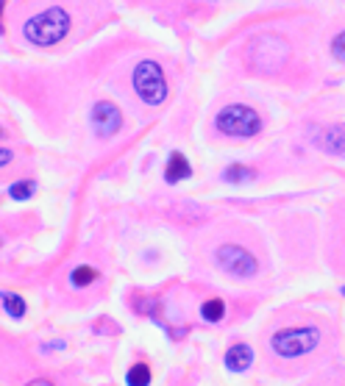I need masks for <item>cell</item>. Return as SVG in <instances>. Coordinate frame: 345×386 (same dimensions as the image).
<instances>
[{
  "mask_svg": "<svg viewBox=\"0 0 345 386\" xmlns=\"http://www.w3.org/2000/svg\"><path fill=\"white\" fill-rule=\"evenodd\" d=\"M332 325L318 314L293 311L284 325H273L268 334V364L279 376L307 373L326 356Z\"/></svg>",
  "mask_w": 345,
  "mask_h": 386,
  "instance_id": "6da1fadb",
  "label": "cell"
},
{
  "mask_svg": "<svg viewBox=\"0 0 345 386\" xmlns=\"http://www.w3.org/2000/svg\"><path fill=\"white\" fill-rule=\"evenodd\" d=\"M70 28H72L70 11L61 6H50L22 22V36L36 47H53L61 39H67Z\"/></svg>",
  "mask_w": 345,
  "mask_h": 386,
  "instance_id": "7a4b0ae2",
  "label": "cell"
},
{
  "mask_svg": "<svg viewBox=\"0 0 345 386\" xmlns=\"http://www.w3.org/2000/svg\"><path fill=\"white\" fill-rule=\"evenodd\" d=\"M245 59H248V67L259 75H276L287 59H290V45L276 36V33H265V36H256L248 50H245Z\"/></svg>",
  "mask_w": 345,
  "mask_h": 386,
  "instance_id": "3957f363",
  "label": "cell"
},
{
  "mask_svg": "<svg viewBox=\"0 0 345 386\" xmlns=\"http://www.w3.org/2000/svg\"><path fill=\"white\" fill-rule=\"evenodd\" d=\"M215 128L223 134V137H234V139H248V137H256L262 131V117L245 106V103H229L217 111L215 117Z\"/></svg>",
  "mask_w": 345,
  "mask_h": 386,
  "instance_id": "277c9868",
  "label": "cell"
},
{
  "mask_svg": "<svg viewBox=\"0 0 345 386\" xmlns=\"http://www.w3.org/2000/svg\"><path fill=\"white\" fill-rule=\"evenodd\" d=\"M131 81H134V92L139 95V100L145 106H162L167 100V81L156 61H151V59L139 61L134 67Z\"/></svg>",
  "mask_w": 345,
  "mask_h": 386,
  "instance_id": "5b68a950",
  "label": "cell"
},
{
  "mask_svg": "<svg viewBox=\"0 0 345 386\" xmlns=\"http://www.w3.org/2000/svg\"><path fill=\"white\" fill-rule=\"evenodd\" d=\"M215 258H217V267L223 272H229L231 278H254L259 272V261L254 253H248L245 247L234 245V242H226L215 250Z\"/></svg>",
  "mask_w": 345,
  "mask_h": 386,
  "instance_id": "8992f818",
  "label": "cell"
},
{
  "mask_svg": "<svg viewBox=\"0 0 345 386\" xmlns=\"http://www.w3.org/2000/svg\"><path fill=\"white\" fill-rule=\"evenodd\" d=\"M92 128L98 131V137H114L120 128H123V114L114 103L109 100H100L92 106Z\"/></svg>",
  "mask_w": 345,
  "mask_h": 386,
  "instance_id": "52a82bcc",
  "label": "cell"
},
{
  "mask_svg": "<svg viewBox=\"0 0 345 386\" xmlns=\"http://www.w3.org/2000/svg\"><path fill=\"white\" fill-rule=\"evenodd\" d=\"M251 364H254V350H251L248 345H234V348H229V353H226V367H229L231 373H245Z\"/></svg>",
  "mask_w": 345,
  "mask_h": 386,
  "instance_id": "ba28073f",
  "label": "cell"
},
{
  "mask_svg": "<svg viewBox=\"0 0 345 386\" xmlns=\"http://www.w3.org/2000/svg\"><path fill=\"white\" fill-rule=\"evenodd\" d=\"M321 145H323V150L332 153V156H345V125H332V128H326L323 137H321Z\"/></svg>",
  "mask_w": 345,
  "mask_h": 386,
  "instance_id": "9c48e42d",
  "label": "cell"
},
{
  "mask_svg": "<svg viewBox=\"0 0 345 386\" xmlns=\"http://www.w3.org/2000/svg\"><path fill=\"white\" fill-rule=\"evenodd\" d=\"M190 173H192L190 162L184 159V153L176 150V153L170 156V162H167V181H170V184H178V181L190 178Z\"/></svg>",
  "mask_w": 345,
  "mask_h": 386,
  "instance_id": "30bf717a",
  "label": "cell"
},
{
  "mask_svg": "<svg viewBox=\"0 0 345 386\" xmlns=\"http://www.w3.org/2000/svg\"><path fill=\"white\" fill-rule=\"evenodd\" d=\"M201 314H204L206 323H220L223 314H226V306H223V300H206L201 306Z\"/></svg>",
  "mask_w": 345,
  "mask_h": 386,
  "instance_id": "8fae6325",
  "label": "cell"
},
{
  "mask_svg": "<svg viewBox=\"0 0 345 386\" xmlns=\"http://www.w3.org/2000/svg\"><path fill=\"white\" fill-rule=\"evenodd\" d=\"M128 386H148L151 384V367L148 364H134L128 370Z\"/></svg>",
  "mask_w": 345,
  "mask_h": 386,
  "instance_id": "7c38bea8",
  "label": "cell"
},
{
  "mask_svg": "<svg viewBox=\"0 0 345 386\" xmlns=\"http://www.w3.org/2000/svg\"><path fill=\"white\" fill-rule=\"evenodd\" d=\"M0 300H3V306H6V311H8L11 317H22V314H25V300H22V298H17V295H11V292H3Z\"/></svg>",
  "mask_w": 345,
  "mask_h": 386,
  "instance_id": "4fadbf2b",
  "label": "cell"
},
{
  "mask_svg": "<svg viewBox=\"0 0 345 386\" xmlns=\"http://www.w3.org/2000/svg\"><path fill=\"white\" fill-rule=\"evenodd\" d=\"M307 386H345V370H335V373H323L315 381H309Z\"/></svg>",
  "mask_w": 345,
  "mask_h": 386,
  "instance_id": "5bb4252c",
  "label": "cell"
},
{
  "mask_svg": "<svg viewBox=\"0 0 345 386\" xmlns=\"http://www.w3.org/2000/svg\"><path fill=\"white\" fill-rule=\"evenodd\" d=\"M70 281H72L75 286H86V284L98 281V272H95L92 267H75L72 275H70Z\"/></svg>",
  "mask_w": 345,
  "mask_h": 386,
  "instance_id": "9a60e30c",
  "label": "cell"
},
{
  "mask_svg": "<svg viewBox=\"0 0 345 386\" xmlns=\"http://www.w3.org/2000/svg\"><path fill=\"white\" fill-rule=\"evenodd\" d=\"M254 178V170L251 167H229L226 173H223V181H231V184H237V181H251Z\"/></svg>",
  "mask_w": 345,
  "mask_h": 386,
  "instance_id": "2e32d148",
  "label": "cell"
},
{
  "mask_svg": "<svg viewBox=\"0 0 345 386\" xmlns=\"http://www.w3.org/2000/svg\"><path fill=\"white\" fill-rule=\"evenodd\" d=\"M33 190H36L33 181H20V184H14V187L8 190V194H11L14 200H28V197L33 194Z\"/></svg>",
  "mask_w": 345,
  "mask_h": 386,
  "instance_id": "e0dca14e",
  "label": "cell"
},
{
  "mask_svg": "<svg viewBox=\"0 0 345 386\" xmlns=\"http://www.w3.org/2000/svg\"><path fill=\"white\" fill-rule=\"evenodd\" d=\"M332 56H335L337 61H345V31L332 39Z\"/></svg>",
  "mask_w": 345,
  "mask_h": 386,
  "instance_id": "ac0fdd59",
  "label": "cell"
},
{
  "mask_svg": "<svg viewBox=\"0 0 345 386\" xmlns=\"http://www.w3.org/2000/svg\"><path fill=\"white\" fill-rule=\"evenodd\" d=\"M11 162V150L8 148H0V167H6Z\"/></svg>",
  "mask_w": 345,
  "mask_h": 386,
  "instance_id": "d6986e66",
  "label": "cell"
},
{
  "mask_svg": "<svg viewBox=\"0 0 345 386\" xmlns=\"http://www.w3.org/2000/svg\"><path fill=\"white\" fill-rule=\"evenodd\" d=\"M25 386H56V384L47 381V378H36V381H31V384H25Z\"/></svg>",
  "mask_w": 345,
  "mask_h": 386,
  "instance_id": "ffe728a7",
  "label": "cell"
},
{
  "mask_svg": "<svg viewBox=\"0 0 345 386\" xmlns=\"http://www.w3.org/2000/svg\"><path fill=\"white\" fill-rule=\"evenodd\" d=\"M3 3H6V0H0V17H3ZM0 33H3V25H0Z\"/></svg>",
  "mask_w": 345,
  "mask_h": 386,
  "instance_id": "44dd1931",
  "label": "cell"
},
{
  "mask_svg": "<svg viewBox=\"0 0 345 386\" xmlns=\"http://www.w3.org/2000/svg\"><path fill=\"white\" fill-rule=\"evenodd\" d=\"M343 295H345V286H343Z\"/></svg>",
  "mask_w": 345,
  "mask_h": 386,
  "instance_id": "7402d4cb",
  "label": "cell"
},
{
  "mask_svg": "<svg viewBox=\"0 0 345 386\" xmlns=\"http://www.w3.org/2000/svg\"><path fill=\"white\" fill-rule=\"evenodd\" d=\"M0 134H3V128H0Z\"/></svg>",
  "mask_w": 345,
  "mask_h": 386,
  "instance_id": "603a6c76",
  "label": "cell"
}]
</instances>
